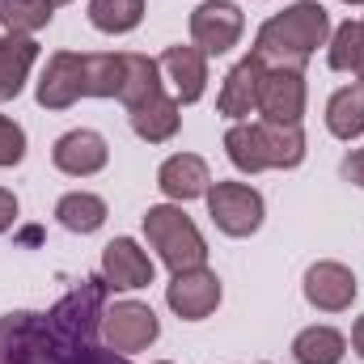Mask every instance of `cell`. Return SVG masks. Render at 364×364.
<instances>
[{"instance_id": "1", "label": "cell", "mask_w": 364, "mask_h": 364, "mask_svg": "<svg viewBox=\"0 0 364 364\" xmlns=\"http://www.w3.org/2000/svg\"><path fill=\"white\" fill-rule=\"evenodd\" d=\"M110 284L102 275L81 279L47 314L17 309L0 318V364H127L102 343V314Z\"/></svg>"}, {"instance_id": "2", "label": "cell", "mask_w": 364, "mask_h": 364, "mask_svg": "<svg viewBox=\"0 0 364 364\" xmlns=\"http://www.w3.org/2000/svg\"><path fill=\"white\" fill-rule=\"evenodd\" d=\"M331 43V13L318 0H296L284 13H272L259 34H255V55L267 68H296L305 73V64L314 60L318 47Z\"/></svg>"}, {"instance_id": "3", "label": "cell", "mask_w": 364, "mask_h": 364, "mask_svg": "<svg viewBox=\"0 0 364 364\" xmlns=\"http://www.w3.org/2000/svg\"><path fill=\"white\" fill-rule=\"evenodd\" d=\"M144 237L170 272L208 267V242L199 225L182 212V203H153L144 212Z\"/></svg>"}, {"instance_id": "4", "label": "cell", "mask_w": 364, "mask_h": 364, "mask_svg": "<svg viewBox=\"0 0 364 364\" xmlns=\"http://www.w3.org/2000/svg\"><path fill=\"white\" fill-rule=\"evenodd\" d=\"M208 216L225 237H255L263 229L267 203L250 182H212L208 186Z\"/></svg>"}, {"instance_id": "5", "label": "cell", "mask_w": 364, "mask_h": 364, "mask_svg": "<svg viewBox=\"0 0 364 364\" xmlns=\"http://www.w3.org/2000/svg\"><path fill=\"white\" fill-rule=\"evenodd\" d=\"M161 335V322L153 314V305L144 301H114L102 314V343L119 356H136L144 348H153Z\"/></svg>"}, {"instance_id": "6", "label": "cell", "mask_w": 364, "mask_h": 364, "mask_svg": "<svg viewBox=\"0 0 364 364\" xmlns=\"http://www.w3.org/2000/svg\"><path fill=\"white\" fill-rule=\"evenodd\" d=\"M242 30H246V17H242V9L233 0H203L191 13V43L208 60L233 51L242 43Z\"/></svg>"}, {"instance_id": "7", "label": "cell", "mask_w": 364, "mask_h": 364, "mask_svg": "<svg viewBox=\"0 0 364 364\" xmlns=\"http://www.w3.org/2000/svg\"><path fill=\"white\" fill-rule=\"evenodd\" d=\"M225 288L220 275L212 267H191V272H174V279L166 284V305L178 314L182 322H203L216 314Z\"/></svg>"}, {"instance_id": "8", "label": "cell", "mask_w": 364, "mask_h": 364, "mask_svg": "<svg viewBox=\"0 0 364 364\" xmlns=\"http://www.w3.org/2000/svg\"><path fill=\"white\" fill-rule=\"evenodd\" d=\"M38 106L43 110H68L85 97V55L81 51H55L38 77Z\"/></svg>"}, {"instance_id": "9", "label": "cell", "mask_w": 364, "mask_h": 364, "mask_svg": "<svg viewBox=\"0 0 364 364\" xmlns=\"http://www.w3.org/2000/svg\"><path fill=\"white\" fill-rule=\"evenodd\" d=\"M301 292H305V301H309L318 314H343V309H352L360 284H356L352 267H343V263H335V259H322V263H314V267L305 272Z\"/></svg>"}, {"instance_id": "10", "label": "cell", "mask_w": 364, "mask_h": 364, "mask_svg": "<svg viewBox=\"0 0 364 364\" xmlns=\"http://www.w3.org/2000/svg\"><path fill=\"white\" fill-rule=\"evenodd\" d=\"M153 259L136 237H114L102 246V279L110 284V292H136L153 284Z\"/></svg>"}, {"instance_id": "11", "label": "cell", "mask_w": 364, "mask_h": 364, "mask_svg": "<svg viewBox=\"0 0 364 364\" xmlns=\"http://www.w3.org/2000/svg\"><path fill=\"white\" fill-rule=\"evenodd\" d=\"M259 119L267 123H301L305 119V73L267 68L259 81Z\"/></svg>"}, {"instance_id": "12", "label": "cell", "mask_w": 364, "mask_h": 364, "mask_svg": "<svg viewBox=\"0 0 364 364\" xmlns=\"http://www.w3.org/2000/svg\"><path fill=\"white\" fill-rule=\"evenodd\" d=\"M263 73H267V64H263L255 51L242 55V60L229 68L225 85L216 93V110H220L229 123H246L250 114H259V81H263Z\"/></svg>"}, {"instance_id": "13", "label": "cell", "mask_w": 364, "mask_h": 364, "mask_svg": "<svg viewBox=\"0 0 364 364\" xmlns=\"http://www.w3.org/2000/svg\"><path fill=\"white\" fill-rule=\"evenodd\" d=\"M110 161V144L90 132V127H77V132H64L55 144H51V166L68 178H93L102 174Z\"/></svg>"}, {"instance_id": "14", "label": "cell", "mask_w": 364, "mask_h": 364, "mask_svg": "<svg viewBox=\"0 0 364 364\" xmlns=\"http://www.w3.org/2000/svg\"><path fill=\"white\" fill-rule=\"evenodd\" d=\"M157 64H161V77L174 85L178 106H191V102L203 97V90H208V55H203L195 43H174V47H166Z\"/></svg>"}, {"instance_id": "15", "label": "cell", "mask_w": 364, "mask_h": 364, "mask_svg": "<svg viewBox=\"0 0 364 364\" xmlns=\"http://www.w3.org/2000/svg\"><path fill=\"white\" fill-rule=\"evenodd\" d=\"M157 186H161L166 199H174V203H191V199H203V195H208V186H212V170H208V161H203L199 153H174V157L161 161V170H157Z\"/></svg>"}, {"instance_id": "16", "label": "cell", "mask_w": 364, "mask_h": 364, "mask_svg": "<svg viewBox=\"0 0 364 364\" xmlns=\"http://www.w3.org/2000/svg\"><path fill=\"white\" fill-rule=\"evenodd\" d=\"M127 123H132V132L144 140V144H166V140H174L182 127V106L174 93H153L149 102H140V106H132L127 110Z\"/></svg>"}, {"instance_id": "17", "label": "cell", "mask_w": 364, "mask_h": 364, "mask_svg": "<svg viewBox=\"0 0 364 364\" xmlns=\"http://www.w3.org/2000/svg\"><path fill=\"white\" fill-rule=\"evenodd\" d=\"M34 60H38L34 34H0V102H13L26 90Z\"/></svg>"}, {"instance_id": "18", "label": "cell", "mask_w": 364, "mask_h": 364, "mask_svg": "<svg viewBox=\"0 0 364 364\" xmlns=\"http://www.w3.org/2000/svg\"><path fill=\"white\" fill-rule=\"evenodd\" d=\"M259 144H263L267 170H296L305 161L301 123H267V119H259Z\"/></svg>"}, {"instance_id": "19", "label": "cell", "mask_w": 364, "mask_h": 364, "mask_svg": "<svg viewBox=\"0 0 364 364\" xmlns=\"http://www.w3.org/2000/svg\"><path fill=\"white\" fill-rule=\"evenodd\" d=\"M166 90V77H161V64L153 55H140V51H123V90L119 102L132 110L140 102H149L153 93Z\"/></svg>"}, {"instance_id": "20", "label": "cell", "mask_w": 364, "mask_h": 364, "mask_svg": "<svg viewBox=\"0 0 364 364\" xmlns=\"http://www.w3.org/2000/svg\"><path fill=\"white\" fill-rule=\"evenodd\" d=\"M326 132L335 140L364 136V85L360 81H352V85L331 93V102H326Z\"/></svg>"}, {"instance_id": "21", "label": "cell", "mask_w": 364, "mask_h": 364, "mask_svg": "<svg viewBox=\"0 0 364 364\" xmlns=\"http://www.w3.org/2000/svg\"><path fill=\"white\" fill-rule=\"evenodd\" d=\"M106 199L102 195H93V191H68L60 203H55V220L68 229V233H97L102 225H106Z\"/></svg>"}, {"instance_id": "22", "label": "cell", "mask_w": 364, "mask_h": 364, "mask_svg": "<svg viewBox=\"0 0 364 364\" xmlns=\"http://www.w3.org/2000/svg\"><path fill=\"white\" fill-rule=\"evenodd\" d=\"M348 339L335 326H305L292 339V360L296 364H343Z\"/></svg>"}, {"instance_id": "23", "label": "cell", "mask_w": 364, "mask_h": 364, "mask_svg": "<svg viewBox=\"0 0 364 364\" xmlns=\"http://www.w3.org/2000/svg\"><path fill=\"white\" fill-rule=\"evenodd\" d=\"M149 0H90V21L102 34H132L144 21Z\"/></svg>"}, {"instance_id": "24", "label": "cell", "mask_w": 364, "mask_h": 364, "mask_svg": "<svg viewBox=\"0 0 364 364\" xmlns=\"http://www.w3.org/2000/svg\"><path fill=\"white\" fill-rule=\"evenodd\" d=\"M123 90V51H85V97H119Z\"/></svg>"}, {"instance_id": "25", "label": "cell", "mask_w": 364, "mask_h": 364, "mask_svg": "<svg viewBox=\"0 0 364 364\" xmlns=\"http://www.w3.org/2000/svg\"><path fill=\"white\" fill-rule=\"evenodd\" d=\"M55 4L51 0H0V26L4 34H38L51 26Z\"/></svg>"}, {"instance_id": "26", "label": "cell", "mask_w": 364, "mask_h": 364, "mask_svg": "<svg viewBox=\"0 0 364 364\" xmlns=\"http://www.w3.org/2000/svg\"><path fill=\"white\" fill-rule=\"evenodd\" d=\"M364 51V21H343L339 30H331V47H326V64L335 73H352L356 77V64H360Z\"/></svg>"}, {"instance_id": "27", "label": "cell", "mask_w": 364, "mask_h": 364, "mask_svg": "<svg viewBox=\"0 0 364 364\" xmlns=\"http://www.w3.org/2000/svg\"><path fill=\"white\" fill-rule=\"evenodd\" d=\"M21 157H26V132H21V123L0 114V170L21 166Z\"/></svg>"}, {"instance_id": "28", "label": "cell", "mask_w": 364, "mask_h": 364, "mask_svg": "<svg viewBox=\"0 0 364 364\" xmlns=\"http://www.w3.org/2000/svg\"><path fill=\"white\" fill-rule=\"evenodd\" d=\"M17 212H21L17 195H13L9 186H0V233H9V229L17 225Z\"/></svg>"}, {"instance_id": "29", "label": "cell", "mask_w": 364, "mask_h": 364, "mask_svg": "<svg viewBox=\"0 0 364 364\" xmlns=\"http://www.w3.org/2000/svg\"><path fill=\"white\" fill-rule=\"evenodd\" d=\"M339 174H343V178L352 182V186H360V191H364V149H352V153L343 157Z\"/></svg>"}, {"instance_id": "30", "label": "cell", "mask_w": 364, "mask_h": 364, "mask_svg": "<svg viewBox=\"0 0 364 364\" xmlns=\"http://www.w3.org/2000/svg\"><path fill=\"white\" fill-rule=\"evenodd\" d=\"M352 352L364 360V314L356 318V326H352Z\"/></svg>"}, {"instance_id": "31", "label": "cell", "mask_w": 364, "mask_h": 364, "mask_svg": "<svg viewBox=\"0 0 364 364\" xmlns=\"http://www.w3.org/2000/svg\"><path fill=\"white\" fill-rule=\"evenodd\" d=\"M360 21H364V17H360ZM356 81L364 85V51H360V64H356Z\"/></svg>"}, {"instance_id": "32", "label": "cell", "mask_w": 364, "mask_h": 364, "mask_svg": "<svg viewBox=\"0 0 364 364\" xmlns=\"http://www.w3.org/2000/svg\"><path fill=\"white\" fill-rule=\"evenodd\" d=\"M51 4H55V9H60V4H68V0H51Z\"/></svg>"}, {"instance_id": "33", "label": "cell", "mask_w": 364, "mask_h": 364, "mask_svg": "<svg viewBox=\"0 0 364 364\" xmlns=\"http://www.w3.org/2000/svg\"><path fill=\"white\" fill-rule=\"evenodd\" d=\"M343 4H364V0H343Z\"/></svg>"}, {"instance_id": "34", "label": "cell", "mask_w": 364, "mask_h": 364, "mask_svg": "<svg viewBox=\"0 0 364 364\" xmlns=\"http://www.w3.org/2000/svg\"><path fill=\"white\" fill-rule=\"evenodd\" d=\"M157 364H174V360H157Z\"/></svg>"}]
</instances>
